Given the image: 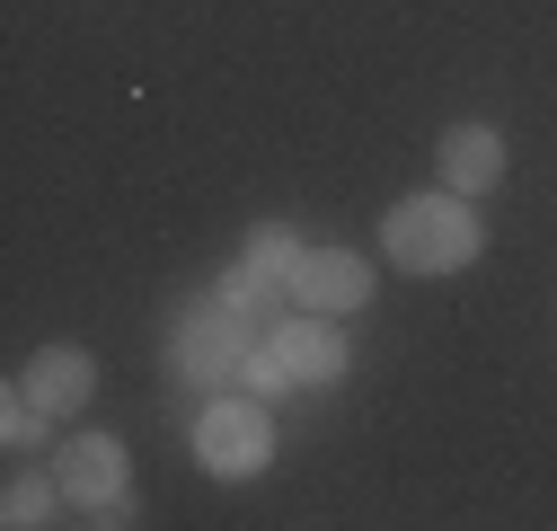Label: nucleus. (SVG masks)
Listing matches in <instances>:
<instances>
[{"mask_svg": "<svg viewBox=\"0 0 557 531\" xmlns=\"http://www.w3.org/2000/svg\"><path fill=\"white\" fill-rule=\"evenodd\" d=\"M381 239H389V257L407 266V275H451V266L478 257V213L460 205V195H407Z\"/></svg>", "mask_w": 557, "mask_h": 531, "instance_id": "obj_1", "label": "nucleus"}, {"mask_svg": "<svg viewBox=\"0 0 557 531\" xmlns=\"http://www.w3.org/2000/svg\"><path fill=\"white\" fill-rule=\"evenodd\" d=\"M195 452H203V470L248 479V470H265L274 425H265V408H248V398H222V408H203V425H195Z\"/></svg>", "mask_w": 557, "mask_h": 531, "instance_id": "obj_2", "label": "nucleus"}, {"mask_svg": "<svg viewBox=\"0 0 557 531\" xmlns=\"http://www.w3.org/2000/svg\"><path fill=\"white\" fill-rule=\"evenodd\" d=\"M293 301H310V310H355V301H372V266H363L355 248H301Z\"/></svg>", "mask_w": 557, "mask_h": 531, "instance_id": "obj_3", "label": "nucleus"}, {"mask_svg": "<svg viewBox=\"0 0 557 531\" xmlns=\"http://www.w3.org/2000/svg\"><path fill=\"white\" fill-rule=\"evenodd\" d=\"M177 363H186L195 381H231V372L248 363V328H239V310L222 301V310L186 319V328H177Z\"/></svg>", "mask_w": 557, "mask_h": 531, "instance_id": "obj_4", "label": "nucleus"}, {"mask_svg": "<svg viewBox=\"0 0 557 531\" xmlns=\"http://www.w3.org/2000/svg\"><path fill=\"white\" fill-rule=\"evenodd\" d=\"M62 496H72V505H124V452L107 443V434H89V443H72V452H62Z\"/></svg>", "mask_w": 557, "mask_h": 531, "instance_id": "obj_5", "label": "nucleus"}, {"mask_svg": "<svg viewBox=\"0 0 557 531\" xmlns=\"http://www.w3.org/2000/svg\"><path fill=\"white\" fill-rule=\"evenodd\" d=\"M496 169H505V143H496L486 124H451V133H443V186H451V195L496 186Z\"/></svg>", "mask_w": 557, "mask_h": 531, "instance_id": "obj_6", "label": "nucleus"}, {"mask_svg": "<svg viewBox=\"0 0 557 531\" xmlns=\"http://www.w3.org/2000/svg\"><path fill=\"white\" fill-rule=\"evenodd\" d=\"M274 355H284L293 381H336V372H345V346H336L327 319H293L284 337H274Z\"/></svg>", "mask_w": 557, "mask_h": 531, "instance_id": "obj_7", "label": "nucleus"}, {"mask_svg": "<svg viewBox=\"0 0 557 531\" xmlns=\"http://www.w3.org/2000/svg\"><path fill=\"white\" fill-rule=\"evenodd\" d=\"M27 390L45 398V408H81V398L98 390V372H89V355H81V346H53V355H36Z\"/></svg>", "mask_w": 557, "mask_h": 531, "instance_id": "obj_8", "label": "nucleus"}, {"mask_svg": "<svg viewBox=\"0 0 557 531\" xmlns=\"http://www.w3.org/2000/svg\"><path fill=\"white\" fill-rule=\"evenodd\" d=\"M248 266H257L265 284H293V266H301V248H293V231H257V239H248Z\"/></svg>", "mask_w": 557, "mask_h": 531, "instance_id": "obj_9", "label": "nucleus"}, {"mask_svg": "<svg viewBox=\"0 0 557 531\" xmlns=\"http://www.w3.org/2000/svg\"><path fill=\"white\" fill-rule=\"evenodd\" d=\"M53 487H62V479H53ZM53 487H45V479H18L10 496H0V522H18V531H27V522H53Z\"/></svg>", "mask_w": 557, "mask_h": 531, "instance_id": "obj_10", "label": "nucleus"}, {"mask_svg": "<svg viewBox=\"0 0 557 531\" xmlns=\"http://www.w3.org/2000/svg\"><path fill=\"white\" fill-rule=\"evenodd\" d=\"M0 434H10V443H36V434H45V398H36V390H10V408H0Z\"/></svg>", "mask_w": 557, "mask_h": 531, "instance_id": "obj_11", "label": "nucleus"}, {"mask_svg": "<svg viewBox=\"0 0 557 531\" xmlns=\"http://www.w3.org/2000/svg\"><path fill=\"white\" fill-rule=\"evenodd\" d=\"M257 284H265V275H257V266H239V275L222 284V301H231V310H248V301H257Z\"/></svg>", "mask_w": 557, "mask_h": 531, "instance_id": "obj_12", "label": "nucleus"}]
</instances>
